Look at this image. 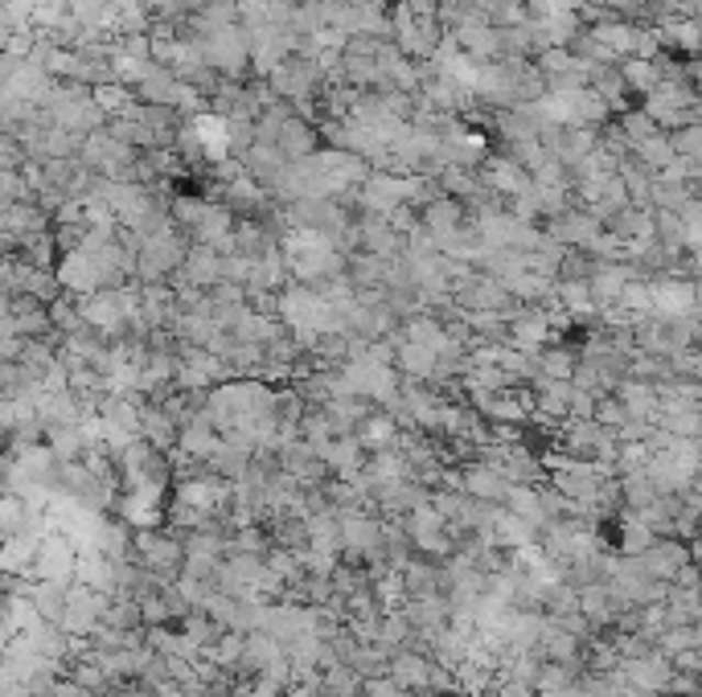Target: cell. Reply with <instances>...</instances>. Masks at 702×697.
<instances>
[{
  "mask_svg": "<svg viewBox=\"0 0 702 697\" xmlns=\"http://www.w3.org/2000/svg\"><path fill=\"white\" fill-rule=\"evenodd\" d=\"M621 607L624 604H616V599H612V591L604 587V583H583V587H576V611L583 616V620H588V628H592V632H609Z\"/></svg>",
  "mask_w": 702,
  "mask_h": 697,
  "instance_id": "15",
  "label": "cell"
},
{
  "mask_svg": "<svg viewBox=\"0 0 702 697\" xmlns=\"http://www.w3.org/2000/svg\"><path fill=\"white\" fill-rule=\"evenodd\" d=\"M612 398L624 406L628 418H640V423H654L657 415V386L654 382H640V378H621Z\"/></svg>",
  "mask_w": 702,
  "mask_h": 697,
  "instance_id": "21",
  "label": "cell"
},
{
  "mask_svg": "<svg viewBox=\"0 0 702 697\" xmlns=\"http://www.w3.org/2000/svg\"><path fill=\"white\" fill-rule=\"evenodd\" d=\"M177 4V16H193V13H202L210 0H172Z\"/></svg>",
  "mask_w": 702,
  "mask_h": 697,
  "instance_id": "33",
  "label": "cell"
},
{
  "mask_svg": "<svg viewBox=\"0 0 702 697\" xmlns=\"http://www.w3.org/2000/svg\"><path fill=\"white\" fill-rule=\"evenodd\" d=\"M222 448V435L210 427L202 418V411L189 418V423H181V431H177V451H186L189 460H198V464H210L214 456H219Z\"/></svg>",
  "mask_w": 702,
  "mask_h": 697,
  "instance_id": "17",
  "label": "cell"
},
{
  "mask_svg": "<svg viewBox=\"0 0 702 697\" xmlns=\"http://www.w3.org/2000/svg\"><path fill=\"white\" fill-rule=\"evenodd\" d=\"M432 673L436 661L420 649H399L387 656V677L406 694H432Z\"/></svg>",
  "mask_w": 702,
  "mask_h": 697,
  "instance_id": "6",
  "label": "cell"
},
{
  "mask_svg": "<svg viewBox=\"0 0 702 697\" xmlns=\"http://www.w3.org/2000/svg\"><path fill=\"white\" fill-rule=\"evenodd\" d=\"M337 697H361V689H349V694H337Z\"/></svg>",
  "mask_w": 702,
  "mask_h": 697,
  "instance_id": "34",
  "label": "cell"
},
{
  "mask_svg": "<svg viewBox=\"0 0 702 697\" xmlns=\"http://www.w3.org/2000/svg\"><path fill=\"white\" fill-rule=\"evenodd\" d=\"M616 70H621L624 87H628V94H633V99H645V94H649L657 82H661L657 66L645 63V58H621V63H616Z\"/></svg>",
  "mask_w": 702,
  "mask_h": 697,
  "instance_id": "25",
  "label": "cell"
},
{
  "mask_svg": "<svg viewBox=\"0 0 702 697\" xmlns=\"http://www.w3.org/2000/svg\"><path fill=\"white\" fill-rule=\"evenodd\" d=\"M633 160H637L645 172L657 177V172L673 160V148H670V139H666V132H657V136H649L645 144H637V148H633Z\"/></svg>",
  "mask_w": 702,
  "mask_h": 697,
  "instance_id": "27",
  "label": "cell"
},
{
  "mask_svg": "<svg viewBox=\"0 0 702 697\" xmlns=\"http://www.w3.org/2000/svg\"><path fill=\"white\" fill-rule=\"evenodd\" d=\"M595 4H600V0H595Z\"/></svg>",
  "mask_w": 702,
  "mask_h": 697,
  "instance_id": "36",
  "label": "cell"
},
{
  "mask_svg": "<svg viewBox=\"0 0 702 697\" xmlns=\"http://www.w3.org/2000/svg\"><path fill=\"white\" fill-rule=\"evenodd\" d=\"M214 283H222V255L210 247H189L186 263L169 279V288H193V292H210Z\"/></svg>",
  "mask_w": 702,
  "mask_h": 697,
  "instance_id": "9",
  "label": "cell"
},
{
  "mask_svg": "<svg viewBox=\"0 0 702 697\" xmlns=\"http://www.w3.org/2000/svg\"><path fill=\"white\" fill-rule=\"evenodd\" d=\"M399 423H394V415L390 411H382V406H370L366 415H361V423L354 427V439L361 443V451H382V448H394V439H399Z\"/></svg>",
  "mask_w": 702,
  "mask_h": 697,
  "instance_id": "19",
  "label": "cell"
},
{
  "mask_svg": "<svg viewBox=\"0 0 702 697\" xmlns=\"http://www.w3.org/2000/svg\"><path fill=\"white\" fill-rule=\"evenodd\" d=\"M276 148L283 153V160H288V165H297V160H309V156L321 148L316 124H312V120H300V115H292V120L280 127V136H276Z\"/></svg>",
  "mask_w": 702,
  "mask_h": 697,
  "instance_id": "20",
  "label": "cell"
},
{
  "mask_svg": "<svg viewBox=\"0 0 702 697\" xmlns=\"http://www.w3.org/2000/svg\"><path fill=\"white\" fill-rule=\"evenodd\" d=\"M657 542V533L649 526H640L637 517H633V513L624 509V517H621V538H616V554H624V558H640L645 554V550H649V546Z\"/></svg>",
  "mask_w": 702,
  "mask_h": 697,
  "instance_id": "24",
  "label": "cell"
},
{
  "mask_svg": "<svg viewBox=\"0 0 702 697\" xmlns=\"http://www.w3.org/2000/svg\"><path fill=\"white\" fill-rule=\"evenodd\" d=\"M670 668L673 673H690V677H699L702 668V649H682L670 656Z\"/></svg>",
  "mask_w": 702,
  "mask_h": 697,
  "instance_id": "32",
  "label": "cell"
},
{
  "mask_svg": "<svg viewBox=\"0 0 702 697\" xmlns=\"http://www.w3.org/2000/svg\"><path fill=\"white\" fill-rule=\"evenodd\" d=\"M543 488V484H538ZM538 488H531V484H510V493H505V501H501V509L510 513L514 521H522V526H531L534 533L543 526H550V517H546L543 509V493Z\"/></svg>",
  "mask_w": 702,
  "mask_h": 697,
  "instance_id": "18",
  "label": "cell"
},
{
  "mask_svg": "<svg viewBox=\"0 0 702 697\" xmlns=\"http://www.w3.org/2000/svg\"><path fill=\"white\" fill-rule=\"evenodd\" d=\"M132 562L144 566L148 574L160 578H177L181 562H186V546L181 538H172L169 529H132Z\"/></svg>",
  "mask_w": 702,
  "mask_h": 697,
  "instance_id": "2",
  "label": "cell"
},
{
  "mask_svg": "<svg viewBox=\"0 0 702 697\" xmlns=\"http://www.w3.org/2000/svg\"><path fill=\"white\" fill-rule=\"evenodd\" d=\"M543 234L559 247H588V238L600 234V217H592L583 205H567L555 217H546Z\"/></svg>",
  "mask_w": 702,
  "mask_h": 697,
  "instance_id": "7",
  "label": "cell"
},
{
  "mask_svg": "<svg viewBox=\"0 0 702 697\" xmlns=\"http://www.w3.org/2000/svg\"><path fill=\"white\" fill-rule=\"evenodd\" d=\"M460 493L472 496V501H484V505H501L510 493V481L501 476V468L472 460V464L460 468Z\"/></svg>",
  "mask_w": 702,
  "mask_h": 697,
  "instance_id": "11",
  "label": "cell"
},
{
  "mask_svg": "<svg viewBox=\"0 0 702 697\" xmlns=\"http://www.w3.org/2000/svg\"><path fill=\"white\" fill-rule=\"evenodd\" d=\"M694 542H678V538H657L645 554H640V566H645V574L649 578H657V583H673V574L682 571L687 562H694V550H690Z\"/></svg>",
  "mask_w": 702,
  "mask_h": 697,
  "instance_id": "10",
  "label": "cell"
},
{
  "mask_svg": "<svg viewBox=\"0 0 702 697\" xmlns=\"http://www.w3.org/2000/svg\"><path fill=\"white\" fill-rule=\"evenodd\" d=\"M403 620L411 623V632L423 636V640H432L436 632H444L448 628V599L444 595H423V599H403Z\"/></svg>",
  "mask_w": 702,
  "mask_h": 697,
  "instance_id": "14",
  "label": "cell"
},
{
  "mask_svg": "<svg viewBox=\"0 0 702 697\" xmlns=\"http://www.w3.org/2000/svg\"><path fill=\"white\" fill-rule=\"evenodd\" d=\"M342 521V562L349 566H375L382 562V517L375 513H349Z\"/></svg>",
  "mask_w": 702,
  "mask_h": 697,
  "instance_id": "3",
  "label": "cell"
},
{
  "mask_svg": "<svg viewBox=\"0 0 702 697\" xmlns=\"http://www.w3.org/2000/svg\"><path fill=\"white\" fill-rule=\"evenodd\" d=\"M349 4H361V0H349Z\"/></svg>",
  "mask_w": 702,
  "mask_h": 697,
  "instance_id": "35",
  "label": "cell"
},
{
  "mask_svg": "<svg viewBox=\"0 0 702 697\" xmlns=\"http://www.w3.org/2000/svg\"><path fill=\"white\" fill-rule=\"evenodd\" d=\"M177 418L165 411L160 403H144L141 398V415H136V439H144L153 451H172L177 448Z\"/></svg>",
  "mask_w": 702,
  "mask_h": 697,
  "instance_id": "12",
  "label": "cell"
},
{
  "mask_svg": "<svg viewBox=\"0 0 702 697\" xmlns=\"http://www.w3.org/2000/svg\"><path fill=\"white\" fill-rule=\"evenodd\" d=\"M420 231L427 234L439 250L453 234L465 231V205L456 202V198H448V193H439V198H432L427 205H420Z\"/></svg>",
  "mask_w": 702,
  "mask_h": 697,
  "instance_id": "8",
  "label": "cell"
},
{
  "mask_svg": "<svg viewBox=\"0 0 702 697\" xmlns=\"http://www.w3.org/2000/svg\"><path fill=\"white\" fill-rule=\"evenodd\" d=\"M91 99H94V108L103 111V115H120L124 108H132L136 103V94H132V87H124V82H103V87H91Z\"/></svg>",
  "mask_w": 702,
  "mask_h": 697,
  "instance_id": "28",
  "label": "cell"
},
{
  "mask_svg": "<svg viewBox=\"0 0 702 697\" xmlns=\"http://www.w3.org/2000/svg\"><path fill=\"white\" fill-rule=\"evenodd\" d=\"M666 139H670L673 156H682V160H702V124L673 127V132H666Z\"/></svg>",
  "mask_w": 702,
  "mask_h": 697,
  "instance_id": "29",
  "label": "cell"
},
{
  "mask_svg": "<svg viewBox=\"0 0 702 697\" xmlns=\"http://www.w3.org/2000/svg\"><path fill=\"white\" fill-rule=\"evenodd\" d=\"M54 226V217L42 210V205L33 202H13V205H4L0 210V234L9 238V243H21V238H30V234H42V231H49Z\"/></svg>",
  "mask_w": 702,
  "mask_h": 697,
  "instance_id": "13",
  "label": "cell"
},
{
  "mask_svg": "<svg viewBox=\"0 0 702 697\" xmlns=\"http://www.w3.org/2000/svg\"><path fill=\"white\" fill-rule=\"evenodd\" d=\"M189 247H193L189 234H181L177 226L144 234L136 247V283H169L177 267L186 263Z\"/></svg>",
  "mask_w": 702,
  "mask_h": 697,
  "instance_id": "1",
  "label": "cell"
},
{
  "mask_svg": "<svg viewBox=\"0 0 702 697\" xmlns=\"http://www.w3.org/2000/svg\"><path fill=\"white\" fill-rule=\"evenodd\" d=\"M612 238H621L624 247H640V243H654V210H637V205H624L616 214H609L600 222Z\"/></svg>",
  "mask_w": 702,
  "mask_h": 697,
  "instance_id": "16",
  "label": "cell"
},
{
  "mask_svg": "<svg viewBox=\"0 0 702 697\" xmlns=\"http://www.w3.org/2000/svg\"><path fill=\"white\" fill-rule=\"evenodd\" d=\"M534 366H538L534 378L571 382V373H576V366H579V345L576 341H546L543 349L534 353Z\"/></svg>",
  "mask_w": 702,
  "mask_h": 697,
  "instance_id": "22",
  "label": "cell"
},
{
  "mask_svg": "<svg viewBox=\"0 0 702 697\" xmlns=\"http://www.w3.org/2000/svg\"><path fill=\"white\" fill-rule=\"evenodd\" d=\"M120 521L127 529H156L165 521V484H132L120 496Z\"/></svg>",
  "mask_w": 702,
  "mask_h": 697,
  "instance_id": "5",
  "label": "cell"
},
{
  "mask_svg": "<svg viewBox=\"0 0 702 697\" xmlns=\"http://www.w3.org/2000/svg\"><path fill=\"white\" fill-rule=\"evenodd\" d=\"M13 202H30V186L16 169H0V210Z\"/></svg>",
  "mask_w": 702,
  "mask_h": 697,
  "instance_id": "30",
  "label": "cell"
},
{
  "mask_svg": "<svg viewBox=\"0 0 702 697\" xmlns=\"http://www.w3.org/2000/svg\"><path fill=\"white\" fill-rule=\"evenodd\" d=\"M267 87H271L276 99H283V103H304V99H316V91L325 87V78H321V66L312 63L309 54H288V58L267 75Z\"/></svg>",
  "mask_w": 702,
  "mask_h": 697,
  "instance_id": "4",
  "label": "cell"
},
{
  "mask_svg": "<svg viewBox=\"0 0 702 697\" xmlns=\"http://www.w3.org/2000/svg\"><path fill=\"white\" fill-rule=\"evenodd\" d=\"M612 127H616V132L624 136V144H628V153H633L637 144H645L649 136H657V124H654V120H649V115H645L640 108L616 111V115H612Z\"/></svg>",
  "mask_w": 702,
  "mask_h": 697,
  "instance_id": "26",
  "label": "cell"
},
{
  "mask_svg": "<svg viewBox=\"0 0 702 697\" xmlns=\"http://www.w3.org/2000/svg\"><path fill=\"white\" fill-rule=\"evenodd\" d=\"M654 427L678 435V439H699L702 435V406L687 403H657Z\"/></svg>",
  "mask_w": 702,
  "mask_h": 697,
  "instance_id": "23",
  "label": "cell"
},
{
  "mask_svg": "<svg viewBox=\"0 0 702 697\" xmlns=\"http://www.w3.org/2000/svg\"><path fill=\"white\" fill-rule=\"evenodd\" d=\"M595 411V394L571 386V398H567V418H592Z\"/></svg>",
  "mask_w": 702,
  "mask_h": 697,
  "instance_id": "31",
  "label": "cell"
}]
</instances>
